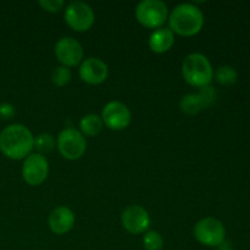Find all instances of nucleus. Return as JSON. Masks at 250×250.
Segmentation results:
<instances>
[{"mask_svg":"<svg viewBox=\"0 0 250 250\" xmlns=\"http://www.w3.org/2000/svg\"><path fill=\"white\" fill-rule=\"evenodd\" d=\"M34 148V137L24 125L14 124L0 132V151L12 160H22Z\"/></svg>","mask_w":250,"mask_h":250,"instance_id":"1","label":"nucleus"},{"mask_svg":"<svg viewBox=\"0 0 250 250\" xmlns=\"http://www.w3.org/2000/svg\"><path fill=\"white\" fill-rule=\"evenodd\" d=\"M204 26L202 10L193 4H180L168 15V28L173 34L193 37L199 33Z\"/></svg>","mask_w":250,"mask_h":250,"instance_id":"2","label":"nucleus"},{"mask_svg":"<svg viewBox=\"0 0 250 250\" xmlns=\"http://www.w3.org/2000/svg\"><path fill=\"white\" fill-rule=\"evenodd\" d=\"M182 76L188 84L203 88L210 85L214 78V70L207 56L200 53H192L183 60Z\"/></svg>","mask_w":250,"mask_h":250,"instance_id":"3","label":"nucleus"},{"mask_svg":"<svg viewBox=\"0 0 250 250\" xmlns=\"http://www.w3.org/2000/svg\"><path fill=\"white\" fill-rule=\"evenodd\" d=\"M134 14L142 26L150 29L161 28L168 20L167 5L161 0H142Z\"/></svg>","mask_w":250,"mask_h":250,"instance_id":"4","label":"nucleus"},{"mask_svg":"<svg viewBox=\"0 0 250 250\" xmlns=\"http://www.w3.org/2000/svg\"><path fill=\"white\" fill-rule=\"evenodd\" d=\"M59 153L66 160H78L87 149L85 137L76 128H65L59 133L56 141Z\"/></svg>","mask_w":250,"mask_h":250,"instance_id":"5","label":"nucleus"},{"mask_svg":"<svg viewBox=\"0 0 250 250\" xmlns=\"http://www.w3.org/2000/svg\"><path fill=\"white\" fill-rule=\"evenodd\" d=\"M193 233L200 244L207 247L221 246L226 238V229L224 224L215 217H205L198 221Z\"/></svg>","mask_w":250,"mask_h":250,"instance_id":"6","label":"nucleus"},{"mask_svg":"<svg viewBox=\"0 0 250 250\" xmlns=\"http://www.w3.org/2000/svg\"><path fill=\"white\" fill-rule=\"evenodd\" d=\"M63 17L70 28L76 32H85L92 28L95 14L92 7L83 1H72L66 6Z\"/></svg>","mask_w":250,"mask_h":250,"instance_id":"7","label":"nucleus"},{"mask_svg":"<svg viewBox=\"0 0 250 250\" xmlns=\"http://www.w3.org/2000/svg\"><path fill=\"white\" fill-rule=\"evenodd\" d=\"M49 175V163L42 154H29L22 166V177L29 186H39Z\"/></svg>","mask_w":250,"mask_h":250,"instance_id":"8","label":"nucleus"},{"mask_svg":"<svg viewBox=\"0 0 250 250\" xmlns=\"http://www.w3.org/2000/svg\"><path fill=\"white\" fill-rule=\"evenodd\" d=\"M104 126L112 131H122L131 124L132 115L128 107L121 102H109L102 111Z\"/></svg>","mask_w":250,"mask_h":250,"instance_id":"9","label":"nucleus"},{"mask_svg":"<svg viewBox=\"0 0 250 250\" xmlns=\"http://www.w3.org/2000/svg\"><path fill=\"white\" fill-rule=\"evenodd\" d=\"M54 51L61 65L68 68L82 62L83 55H84L83 46L72 37H62L59 39L55 44Z\"/></svg>","mask_w":250,"mask_h":250,"instance_id":"10","label":"nucleus"},{"mask_svg":"<svg viewBox=\"0 0 250 250\" xmlns=\"http://www.w3.org/2000/svg\"><path fill=\"white\" fill-rule=\"evenodd\" d=\"M121 224L131 234H141L150 226V216L141 205H129L122 212Z\"/></svg>","mask_w":250,"mask_h":250,"instance_id":"11","label":"nucleus"},{"mask_svg":"<svg viewBox=\"0 0 250 250\" xmlns=\"http://www.w3.org/2000/svg\"><path fill=\"white\" fill-rule=\"evenodd\" d=\"M109 76V67L98 58H88L80 66V77L88 84L97 85L105 82Z\"/></svg>","mask_w":250,"mask_h":250,"instance_id":"12","label":"nucleus"},{"mask_svg":"<svg viewBox=\"0 0 250 250\" xmlns=\"http://www.w3.org/2000/svg\"><path fill=\"white\" fill-rule=\"evenodd\" d=\"M76 217L72 210L67 207H58L49 215V227L55 234H66L75 226Z\"/></svg>","mask_w":250,"mask_h":250,"instance_id":"13","label":"nucleus"},{"mask_svg":"<svg viewBox=\"0 0 250 250\" xmlns=\"http://www.w3.org/2000/svg\"><path fill=\"white\" fill-rule=\"evenodd\" d=\"M175 44V34L167 27L154 29L149 36L148 45L153 53L164 54L167 53Z\"/></svg>","mask_w":250,"mask_h":250,"instance_id":"14","label":"nucleus"},{"mask_svg":"<svg viewBox=\"0 0 250 250\" xmlns=\"http://www.w3.org/2000/svg\"><path fill=\"white\" fill-rule=\"evenodd\" d=\"M104 124L99 115L88 114L80 121V132L83 136L95 137L102 132Z\"/></svg>","mask_w":250,"mask_h":250,"instance_id":"15","label":"nucleus"},{"mask_svg":"<svg viewBox=\"0 0 250 250\" xmlns=\"http://www.w3.org/2000/svg\"><path fill=\"white\" fill-rule=\"evenodd\" d=\"M180 109L187 115H197L200 110L205 107L198 93H189L181 99Z\"/></svg>","mask_w":250,"mask_h":250,"instance_id":"16","label":"nucleus"},{"mask_svg":"<svg viewBox=\"0 0 250 250\" xmlns=\"http://www.w3.org/2000/svg\"><path fill=\"white\" fill-rule=\"evenodd\" d=\"M215 78H216V81L220 83V84L231 85L237 82L238 73H237V71L234 70V67H232V66H229V65H225L217 68L216 73H215Z\"/></svg>","mask_w":250,"mask_h":250,"instance_id":"17","label":"nucleus"},{"mask_svg":"<svg viewBox=\"0 0 250 250\" xmlns=\"http://www.w3.org/2000/svg\"><path fill=\"white\" fill-rule=\"evenodd\" d=\"M56 146L55 138L50 133H41L34 138V148L37 149L38 154H48L54 150Z\"/></svg>","mask_w":250,"mask_h":250,"instance_id":"18","label":"nucleus"},{"mask_svg":"<svg viewBox=\"0 0 250 250\" xmlns=\"http://www.w3.org/2000/svg\"><path fill=\"white\" fill-rule=\"evenodd\" d=\"M71 78H72V72L66 66H56L53 71H51V81L56 87H63L67 83H70Z\"/></svg>","mask_w":250,"mask_h":250,"instance_id":"19","label":"nucleus"},{"mask_svg":"<svg viewBox=\"0 0 250 250\" xmlns=\"http://www.w3.org/2000/svg\"><path fill=\"white\" fill-rule=\"evenodd\" d=\"M143 247L146 250H161L164 248V239L156 231H149L143 237Z\"/></svg>","mask_w":250,"mask_h":250,"instance_id":"20","label":"nucleus"},{"mask_svg":"<svg viewBox=\"0 0 250 250\" xmlns=\"http://www.w3.org/2000/svg\"><path fill=\"white\" fill-rule=\"evenodd\" d=\"M198 95H199L200 99H202L205 109L211 106V105L215 103V100H216V90H215L212 87H210V85L199 88Z\"/></svg>","mask_w":250,"mask_h":250,"instance_id":"21","label":"nucleus"},{"mask_svg":"<svg viewBox=\"0 0 250 250\" xmlns=\"http://www.w3.org/2000/svg\"><path fill=\"white\" fill-rule=\"evenodd\" d=\"M39 6L48 12H59L63 6H65V1L63 0H39Z\"/></svg>","mask_w":250,"mask_h":250,"instance_id":"22","label":"nucleus"},{"mask_svg":"<svg viewBox=\"0 0 250 250\" xmlns=\"http://www.w3.org/2000/svg\"><path fill=\"white\" fill-rule=\"evenodd\" d=\"M15 114H16V110H15L14 105L10 104V103H1L0 104V119H12Z\"/></svg>","mask_w":250,"mask_h":250,"instance_id":"23","label":"nucleus"},{"mask_svg":"<svg viewBox=\"0 0 250 250\" xmlns=\"http://www.w3.org/2000/svg\"><path fill=\"white\" fill-rule=\"evenodd\" d=\"M221 250H234V249H231V248H224V249H221Z\"/></svg>","mask_w":250,"mask_h":250,"instance_id":"24","label":"nucleus"}]
</instances>
